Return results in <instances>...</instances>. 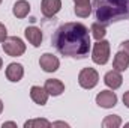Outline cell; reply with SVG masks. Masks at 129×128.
<instances>
[{"label": "cell", "mask_w": 129, "mask_h": 128, "mask_svg": "<svg viewBox=\"0 0 129 128\" xmlns=\"http://www.w3.org/2000/svg\"><path fill=\"white\" fill-rule=\"evenodd\" d=\"M39 66L45 72H56L60 66V60L57 59V56H54L51 53H44L39 57Z\"/></svg>", "instance_id": "52a82bcc"}, {"label": "cell", "mask_w": 129, "mask_h": 128, "mask_svg": "<svg viewBox=\"0 0 129 128\" xmlns=\"http://www.w3.org/2000/svg\"><path fill=\"white\" fill-rule=\"evenodd\" d=\"M123 104H125V105L129 109V91L123 94Z\"/></svg>", "instance_id": "7402d4cb"}, {"label": "cell", "mask_w": 129, "mask_h": 128, "mask_svg": "<svg viewBox=\"0 0 129 128\" xmlns=\"http://www.w3.org/2000/svg\"><path fill=\"white\" fill-rule=\"evenodd\" d=\"M44 88L48 92V95L51 96H59L64 92L63 81L59 80V78H48V80H45V86Z\"/></svg>", "instance_id": "8fae6325"}, {"label": "cell", "mask_w": 129, "mask_h": 128, "mask_svg": "<svg viewBox=\"0 0 129 128\" xmlns=\"http://www.w3.org/2000/svg\"><path fill=\"white\" fill-rule=\"evenodd\" d=\"M24 35H26V39L32 44L33 47H39L42 44V30L36 26H29L26 30H24Z\"/></svg>", "instance_id": "7c38bea8"}, {"label": "cell", "mask_w": 129, "mask_h": 128, "mask_svg": "<svg viewBox=\"0 0 129 128\" xmlns=\"http://www.w3.org/2000/svg\"><path fill=\"white\" fill-rule=\"evenodd\" d=\"M48 92L45 91V88H41V86H32L30 89V98L38 104V105H45L47 101H48Z\"/></svg>", "instance_id": "4fadbf2b"}, {"label": "cell", "mask_w": 129, "mask_h": 128, "mask_svg": "<svg viewBox=\"0 0 129 128\" xmlns=\"http://www.w3.org/2000/svg\"><path fill=\"white\" fill-rule=\"evenodd\" d=\"M39 127L48 128L51 127V122L47 121V119H30V121L24 122V128H39Z\"/></svg>", "instance_id": "ac0fdd59"}, {"label": "cell", "mask_w": 129, "mask_h": 128, "mask_svg": "<svg viewBox=\"0 0 129 128\" xmlns=\"http://www.w3.org/2000/svg\"><path fill=\"white\" fill-rule=\"evenodd\" d=\"M51 127H69V125H68V124H66V122H54V124H51Z\"/></svg>", "instance_id": "cb8c5ba5"}, {"label": "cell", "mask_w": 129, "mask_h": 128, "mask_svg": "<svg viewBox=\"0 0 129 128\" xmlns=\"http://www.w3.org/2000/svg\"><path fill=\"white\" fill-rule=\"evenodd\" d=\"M113 66H114V69H117V71H126L129 68V56L125 53V51H122V50H119L117 53H116V56H114V59H113Z\"/></svg>", "instance_id": "5bb4252c"}, {"label": "cell", "mask_w": 129, "mask_h": 128, "mask_svg": "<svg viewBox=\"0 0 129 128\" xmlns=\"http://www.w3.org/2000/svg\"><path fill=\"white\" fill-rule=\"evenodd\" d=\"M104 83H105L110 89L116 91V89H119V88L122 86V83H123V77H122L120 71L113 69V71H108V72L105 74V77H104Z\"/></svg>", "instance_id": "9c48e42d"}, {"label": "cell", "mask_w": 129, "mask_h": 128, "mask_svg": "<svg viewBox=\"0 0 129 128\" xmlns=\"http://www.w3.org/2000/svg\"><path fill=\"white\" fill-rule=\"evenodd\" d=\"M120 50L125 51V53L129 56V41H123V42L120 44Z\"/></svg>", "instance_id": "44dd1931"}, {"label": "cell", "mask_w": 129, "mask_h": 128, "mask_svg": "<svg viewBox=\"0 0 129 128\" xmlns=\"http://www.w3.org/2000/svg\"><path fill=\"white\" fill-rule=\"evenodd\" d=\"M93 11L98 23L105 27L129 20V0H93Z\"/></svg>", "instance_id": "7a4b0ae2"}, {"label": "cell", "mask_w": 129, "mask_h": 128, "mask_svg": "<svg viewBox=\"0 0 129 128\" xmlns=\"http://www.w3.org/2000/svg\"><path fill=\"white\" fill-rule=\"evenodd\" d=\"M62 9V0H42L41 11L45 18H53Z\"/></svg>", "instance_id": "ba28073f"}, {"label": "cell", "mask_w": 129, "mask_h": 128, "mask_svg": "<svg viewBox=\"0 0 129 128\" xmlns=\"http://www.w3.org/2000/svg\"><path fill=\"white\" fill-rule=\"evenodd\" d=\"M125 125H126V127H129V124H125Z\"/></svg>", "instance_id": "83f0119b"}, {"label": "cell", "mask_w": 129, "mask_h": 128, "mask_svg": "<svg viewBox=\"0 0 129 128\" xmlns=\"http://www.w3.org/2000/svg\"><path fill=\"white\" fill-rule=\"evenodd\" d=\"M74 3H75V6H81V5H89L90 0H74Z\"/></svg>", "instance_id": "603a6c76"}, {"label": "cell", "mask_w": 129, "mask_h": 128, "mask_svg": "<svg viewBox=\"0 0 129 128\" xmlns=\"http://www.w3.org/2000/svg\"><path fill=\"white\" fill-rule=\"evenodd\" d=\"M2 112H3V101L0 99V113H2Z\"/></svg>", "instance_id": "484cf974"}, {"label": "cell", "mask_w": 129, "mask_h": 128, "mask_svg": "<svg viewBox=\"0 0 129 128\" xmlns=\"http://www.w3.org/2000/svg\"><path fill=\"white\" fill-rule=\"evenodd\" d=\"M99 81V74L95 68H83L78 74V83L83 89H93Z\"/></svg>", "instance_id": "5b68a950"}, {"label": "cell", "mask_w": 129, "mask_h": 128, "mask_svg": "<svg viewBox=\"0 0 129 128\" xmlns=\"http://www.w3.org/2000/svg\"><path fill=\"white\" fill-rule=\"evenodd\" d=\"M3 51L11 56V57H18V56H23L26 53V44L21 38L18 36H8L5 41H3V45H2Z\"/></svg>", "instance_id": "3957f363"}, {"label": "cell", "mask_w": 129, "mask_h": 128, "mask_svg": "<svg viewBox=\"0 0 129 128\" xmlns=\"http://www.w3.org/2000/svg\"><path fill=\"white\" fill-rule=\"evenodd\" d=\"M2 66H3V60H2V57H0V69H2Z\"/></svg>", "instance_id": "4316f807"}, {"label": "cell", "mask_w": 129, "mask_h": 128, "mask_svg": "<svg viewBox=\"0 0 129 128\" xmlns=\"http://www.w3.org/2000/svg\"><path fill=\"white\" fill-rule=\"evenodd\" d=\"M29 12H30V5L26 0H18L12 8V14L17 18H26L29 15Z\"/></svg>", "instance_id": "9a60e30c"}, {"label": "cell", "mask_w": 129, "mask_h": 128, "mask_svg": "<svg viewBox=\"0 0 129 128\" xmlns=\"http://www.w3.org/2000/svg\"><path fill=\"white\" fill-rule=\"evenodd\" d=\"M24 75V66L21 63H9L6 68V78L12 83H18Z\"/></svg>", "instance_id": "30bf717a"}, {"label": "cell", "mask_w": 129, "mask_h": 128, "mask_svg": "<svg viewBox=\"0 0 129 128\" xmlns=\"http://www.w3.org/2000/svg\"><path fill=\"white\" fill-rule=\"evenodd\" d=\"M90 32H92V36H93L96 41L104 39V38H105V35H107L105 26H104V24H101V23H98V21L92 24V27H90Z\"/></svg>", "instance_id": "e0dca14e"}, {"label": "cell", "mask_w": 129, "mask_h": 128, "mask_svg": "<svg viewBox=\"0 0 129 128\" xmlns=\"http://www.w3.org/2000/svg\"><path fill=\"white\" fill-rule=\"evenodd\" d=\"M6 38H8V30H6L5 24H3V23H0V44H2Z\"/></svg>", "instance_id": "ffe728a7"}, {"label": "cell", "mask_w": 129, "mask_h": 128, "mask_svg": "<svg viewBox=\"0 0 129 128\" xmlns=\"http://www.w3.org/2000/svg\"><path fill=\"white\" fill-rule=\"evenodd\" d=\"M74 12H75V15H77V17H80V18H87V17H89V15L92 14V5L89 3V5H81V6H75Z\"/></svg>", "instance_id": "d6986e66"}, {"label": "cell", "mask_w": 129, "mask_h": 128, "mask_svg": "<svg viewBox=\"0 0 129 128\" xmlns=\"http://www.w3.org/2000/svg\"><path fill=\"white\" fill-rule=\"evenodd\" d=\"M0 3H2V0H0Z\"/></svg>", "instance_id": "f1b7e54d"}, {"label": "cell", "mask_w": 129, "mask_h": 128, "mask_svg": "<svg viewBox=\"0 0 129 128\" xmlns=\"http://www.w3.org/2000/svg\"><path fill=\"white\" fill-rule=\"evenodd\" d=\"M120 125H122V118L117 116V115H108L102 121L104 128H119Z\"/></svg>", "instance_id": "2e32d148"}, {"label": "cell", "mask_w": 129, "mask_h": 128, "mask_svg": "<svg viewBox=\"0 0 129 128\" xmlns=\"http://www.w3.org/2000/svg\"><path fill=\"white\" fill-rule=\"evenodd\" d=\"M90 44L89 29L83 23H64L53 35V45L66 57H86Z\"/></svg>", "instance_id": "6da1fadb"}, {"label": "cell", "mask_w": 129, "mask_h": 128, "mask_svg": "<svg viewBox=\"0 0 129 128\" xmlns=\"http://www.w3.org/2000/svg\"><path fill=\"white\" fill-rule=\"evenodd\" d=\"M96 104L102 109H113L117 104V95L111 91H101L96 95Z\"/></svg>", "instance_id": "8992f818"}, {"label": "cell", "mask_w": 129, "mask_h": 128, "mask_svg": "<svg viewBox=\"0 0 129 128\" xmlns=\"http://www.w3.org/2000/svg\"><path fill=\"white\" fill-rule=\"evenodd\" d=\"M110 42L105 39L96 41V44L93 45V51H92V59L98 65H105L110 60Z\"/></svg>", "instance_id": "277c9868"}, {"label": "cell", "mask_w": 129, "mask_h": 128, "mask_svg": "<svg viewBox=\"0 0 129 128\" xmlns=\"http://www.w3.org/2000/svg\"><path fill=\"white\" fill-rule=\"evenodd\" d=\"M2 127L5 128V127H14V128H17V124L15 122H3L2 124Z\"/></svg>", "instance_id": "d4e9b609"}]
</instances>
